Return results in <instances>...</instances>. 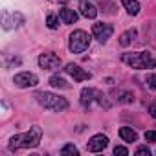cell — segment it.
Wrapping results in <instances>:
<instances>
[{"label":"cell","mask_w":156,"mask_h":156,"mask_svg":"<svg viewBox=\"0 0 156 156\" xmlns=\"http://www.w3.org/2000/svg\"><path fill=\"white\" fill-rule=\"evenodd\" d=\"M41 138H42V130L41 127H31L28 132H22V134H17L9 140V149L11 151H19V149H33L41 143Z\"/></svg>","instance_id":"1"},{"label":"cell","mask_w":156,"mask_h":156,"mask_svg":"<svg viewBox=\"0 0 156 156\" xmlns=\"http://www.w3.org/2000/svg\"><path fill=\"white\" fill-rule=\"evenodd\" d=\"M121 61L134 70H152L156 66L154 57L149 51H136V53H123Z\"/></svg>","instance_id":"2"},{"label":"cell","mask_w":156,"mask_h":156,"mask_svg":"<svg viewBox=\"0 0 156 156\" xmlns=\"http://www.w3.org/2000/svg\"><path fill=\"white\" fill-rule=\"evenodd\" d=\"M35 98H37V101H39L44 108H48V110L62 112V110L68 108L66 98H61V96H57V94H51V92H37Z\"/></svg>","instance_id":"3"},{"label":"cell","mask_w":156,"mask_h":156,"mask_svg":"<svg viewBox=\"0 0 156 156\" xmlns=\"http://www.w3.org/2000/svg\"><path fill=\"white\" fill-rule=\"evenodd\" d=\"M90 46V35L83 30H75L73 33H70V41H68V48L72 53H83L87 48Z\"/></svg>","instance_id":"4"},{"label":"cell","mask_w":156,"mask_h":156,"mask_svg":"<svg viewBox=\"0 0 156 156\" xmlns=\"http://www.w3.org/2000/svg\"><path fill=\"white\" fill-rule=\"evenodd\" d=\"M13 83L19 87V88H30V87H37L39 85V77L31 72H20L15 75Z\"/></svg>","instance_id":"5"},{"label":"cell","mask_w":156,"mask_h":156,"mask_svg":"<svg viewBox=\"0 0 156 156\" xmlns=\"http://www.w3.org/2000/svg\"><path fill=\"white\" fill-rule=\"evenodd\" d=\"M114 33V28L110 24H105V22H98L92 26V35L99 41V42H107Z\"/></svg>","instance_id":"6"},{"label":"cell","mask_w":156,"mask_h":156,"mask_svg":"<svg viewBox=\"0 0 156 156\" xmlns=\"http://www.w3.org/2000/svg\"><path fill=\"white\" fill-rule=\"evenodd\" d=\"M39 66H41L42 70H55V68L61 66V59H59V55H55L53 51H44V53H41V57H39Z\"/></svg>","instance_id":"7"},{"label":"cell","mask_w":156,"mask_h":156,"mask_svg":"<svg viewBox=\"0 0 156 156\" xmlns=\"http://www.w3.org/2000/svg\"><path fill=\"white\" fill-rule=\"evenodd\" d=\"M64 72H66L68 75H72V77H73V81H77V83H81V81H88L90 77H92V73H90V72L83 70L79 64H73V62L66 64Z\"/></svg>","instance_id":"8"},{"label":"cell","mask_w":156,"mask_h":156,"mask_svg":"<svg viewBox=\"0 0 156 156\" xmlns=\"http://www.w3.org/2000/svg\"><path fill=\"white\" fill-rule=\"evenodd\" d=\"M107 145H108V138H107L105 134H96V136H92V138L88 140L87 149H88L90 152H99V151H103Z\"/></svg>","instance_id":"9"},{"label":"cell","mask_w":156,"mask_h":156,"mask_svg":"<svg viewBox=\"0 0 156 156\" xmlns=\"http://www.w3.org/2000/svg\"><path fill=\"white\" fill-rule=\"evenodd\" d=\"M2 24H4L6 30L19 28L20 24H24V17L20 13H4L2 15Z\"/></svg>","instance_id":"10"},{"label":"cell","mask_w":156,"mask_h":156,"mask_svg":"<svg viewBox=\"0 0 156 156\" xmlns=\"http://www.w3.org/2000/svg\"><path fill=\"white\" fill-rule=\"evenodd\" d=\"M98 98V92L94 88H83L81 90V105L83 107H90Z\"/></svg>","instance_id":"11"},{"label":"cell","mask_w":156,"mask_h":156,"mask_svg":"<svg viewBox=\"0 0 156 156\" xmlns=\"http://www.w3.org/2000/svg\"><path fill=\"white\" fill-rule=\"evenodd\" d=\"M59 19L64 22V24H73L75 20H77V13L73 11V9H68V8H62L61 11H59Z\"/></svg>","instance_id":"12"},{"label":"cell","mask_w":156,"mask_h":156,"mask_svg":"<svg viewBox=\"0 0 156 156\" xmlns=\"http://www.w3.org/2000/svg\"><path fill=\"white\" fill-rule=\"evenodd\" d=\"M112 96H114V99L116 101H119V103H132L134 101V96L130 94V92H127V90H114L112 92Z\"/></svg>","instance_id":"13"},{"label":"cell","mask_w":156,"mask_h":156,"mask_svg":"<svg viewBox=\"0 0 156 156\" xmlns=\"http://www.w3.org/2000/svg\"><path fill=\"white\" fill-rule=\"evenodd\" d=\"M119 136H121V140H123V141H127V143H132V141H136V140H138L136 130H132L130 127H121V129H119Z\"/></svg>","instance_id":"14"},{"label":"cell","mask_w":156,"mask_h":156,"mask_svg":"<svg viewBox=\"0 0 156 156\" xmlns=\"http://www.w3.org/2000/svg\"><path fill=\"white\" fill-rule=\"evenodd\" d=\"M81 13H83V17H87V19H96V17H98L96 6L88 4L87 0H83V2H81Z\"/></svg>","instance_id":"15"},{"label":"cell","mask_w":156,"mask_h":156,"mask_svg":"<svg viewBox=\"0 0 156 156\" xmlns=\"http://www.w3.org/2000/svg\"><path fill=\"white\" fill-rule=\"evenodd\" d=\"M121 4H123V8L127 9L129 15H138L140 13V2L138 0H121Z\"/></svg>","instance_id":"16"},{"label":"cell","mask_w":156,"mask_h":156,"mask_svg":"<svg viewBox=\"0 0 156 156\" xmlns=\"http://www.w3.org/2000/svg\"><path fill=\"white\" fill-rule=\"evenodd\" d=\"M50 85H51L53 88H62V90L70 88V83H66V79H62L61 75H51V77H50Z\"/></svg>","instance_id":"17"},{"label":"cell","mask_w":156,"mask_h":156,"mask_svg":"<svg viewBox=\"0 0 156 156\" xmlns=\"http://www.w3.org/2000/svg\"><path fill=\"white\" fill-rule=\"evenodd\" d=\"M134 37H136V30H127L125 33H121L119 44H121V46H129V44L134 41Z\"/></svg>","instance_id":"18"},{"label":"cell","mask_w":156,"mask_h":156,"mask_svg":"<svg viewBox=\"0 0 156 156\" xmlns=\"http://www.w3.org/2000/svg\"><path fill=\"white\" fill-rule=\"evenodd\" d=\"M61 154H62V156H66V154L77 156V154H79V151H77V147H75L73 143H66V145H62V149H61Z\"/></svg>","instance_id":"19"},{"label":"cell","mask_w":156,"mask_h":156,"mask_svg":"<svg viewBox=\"0 0 156 156\" xmlns=\"http://www.w3.org/2000/svg\"><path fill=\"white\" fill-rule=\"evenodd\" d=\"M46 24H48V28H50V30H57V26H59V19H57L55 15H48Z\"/></svg>","instance_id":"20"},{"label":"cell","mask_w":156,"mask_h":156,"mask_svg":"<svg viewBox=\"0 0 156 156\" xmlns=\"http://www.w3.org/2000/svg\"><path fill=\"white\" fill-rule=\"evenodd\" d=\"M114 154H116V156H118V154H119V156H127V154H129V149L123 147V145H118V147H114Z\"/></svg>","instance_id":"21"},{"label":"cell","mask_w":156,"mask_h":156,"mask_svg":"<svg viewBox=\"0 0 156 156\" xmlns=\"http://www.w3.org/2000/svg\"><path fill=\"white\" fill-rule=\"evenodd\" d=\"M145 140L147 141H156V130H147L145 132Z\"/></svg>","instance_id":"22"},{"label":"cell","mask_w":156,"mask_h":156,"mask_svg":"<svg viewBox=\"0 0 156 156\" xmlns=\"http://www.w3.org/2000/svg\"><path fill=\"white\" fill-rule=\"evenodd\" d=\"M147 83H149L151 88H156V75H149L147 77Z\"/></svg>","instance_id":"23"},{"label":"cell","mask_w":156,"mask_h":156,"mask_svg":"<svg viewBox=\"0 0 156 156\" xmlns=\"http://www.w3.org/2000/svg\"><path fill=\"white\" fill-rule=\"evenodd\" d=\"M136 154H138V156H140V154H147V156H149L151 151H149L147 147H140V149H136Z\"/></svg>","instance_id":"24"},{"label":"cell","mask_w":156,"mask_h":156,"mask_svg":"<svg viewBox=\"0 0 156 156\" xmlns=\"http://www.w3.org/2000/svg\"><path fill=\"white\" fill-rule=\"evenodd\" d=\"M149 114H151V116L156 119V103H152V105L149 107Z\"/></svg>","instance_id":"25"},{"label":"cell","mask_w":156,"mask_h":156,"mask_svg":"<svg viewBox=\"0 0 156 156\" xmlns=\"http://www.w3.org/2000/svg\"><path fill=\"white\" fill-rule=\"evenodd\" d=\"M50 2H53V4H64L66 0H50Z\"/></svg>","instance_id":"26"}]
</instances>
